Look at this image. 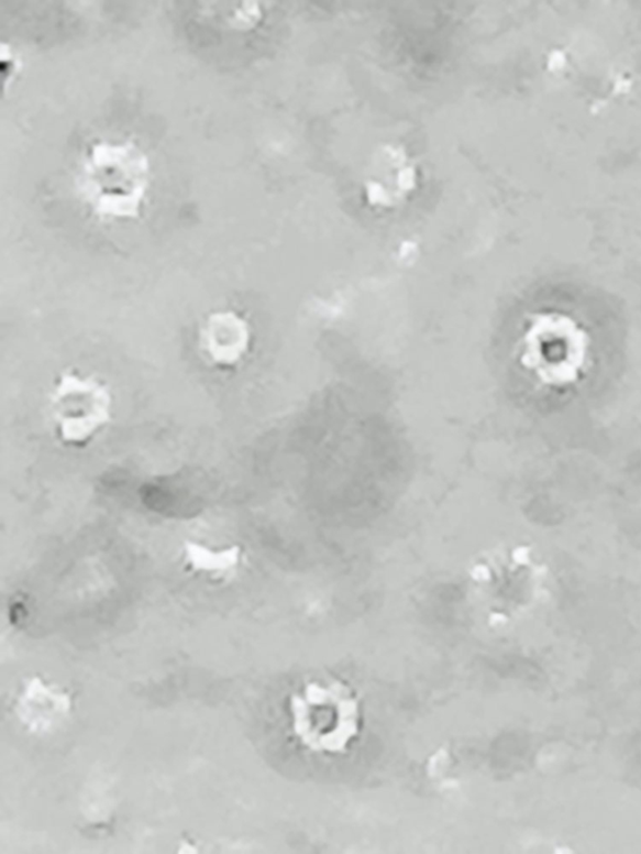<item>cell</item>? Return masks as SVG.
Wrapping results in <instances>:
<instances>
[{
    "label": "cell",
    "mask_w": 641,
    "mask_h": 854,
    "mask_svg": "<svg viewBox=\"0 0 641 854\" xmlns=\"http://www.w3.org/2000/svg\"><path fill=\"white\" fill-rule=\"evenodd\" d=\"M47 412L54 438L62 447L85 449L111 425L114 397L103 380L67 370L53 381Z\"/></svg>",
    "instance_id": "obj_1"
},
{
    "label": "cell",
    "mask_w": 641,
    "mask_h": 854,
    "mask_svg": "<svg viewBox=\"0 0 641 854\" xmlns=\"http://www.w3.org/2000/svg\"><path fill=\"white\" fill-rule=\"evenodd\" d=\"M254 332L250 321L239 311L217 310L206 317L198 331V348L211 366L236 369L251 351Z\"/></svg>",
    "instance_id": "obj_2"
},
{
    "label": "cell",
    "mask_w": 641,
    "mask_h": 854,
    "mask_svg": "<svg viewBox=\"0 0 641 854\" xmlns=\"http://www.w3.org/2000/svg\"><path fill=\"white\" fill-rule=\"evenodd\" d=\"M242 559L243 550L237 544L215 545L191 539L186 540L180 550V561L187 571L211 579L232 576Z\"/></svg>",
    "instance_id": "obj_3"
}]
</instances>
